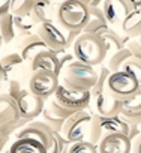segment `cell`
<instances>
[{
	"label": "cell",
	"mask_w": 141,
	"mask_h": 153,
	"mask_svg": "<svg viewBox=\"0 0 141 153\" xmlns=\"http://www.w3.org/2000/svg\"><path fill=\"white\" fill-rule=\"evenodd\" d=\"M92 117L86 111H77L70 116L65 125H63V134H65V141L66 143H78V141H86V135H90V128H92Z\"/></svg>",
	"instance_id": "obj_6"
},
{
	"label": "cell",
	"mask_w": 141,
	"mask_h": 153,
	"mask_svg": "<svg viewBox=\"0 0 141 153\" xmlns=\"http://www.w3.org/2000/svg\"><path fill=\"white\" fill-rule=\"evenodd\" d=\"M60 69H62L60 59L56 56V53H53L50 50L41 51L38 56L33 57V62H32L33 72H53L59 76Z\"/></svg>",
	"instance_id": "obj_13"
},
{
	"label": "cell",
	"mask_w": 141,
	"mask_h": 153,
	"mask_svg": "<svg viewBox=\"0 0 141 153\" xmlns=\"http://www.w3.org/2000/svg\"><path fill=\"white\" fill-rule=\"evenodd\" d=\"M51 2H54V0H51ZM60 2H62V0H60Z\"/></svg>",
	"instance_id": "obj_32"
},
{
	"label": "cell",
	"mask_w": 141,
	"mask_h": 153,
	"mask_svg": "<svg viewBox=\"0 0 141 153\" xmlns=\"http://www.w3.org/2000/svg\"><path fill=\"white\" fill-rule=\"evenodd\" d=\"M122 71L131 74L134 78L141 84V60L140 59H135V57H131L122 68Z\"/></svg>",
	"instance_id": "obj_24"
},
{
	"label": "cell",
	"mask_w": 141,
	"mask_h": 153,
	"mask_svg": "<svg viewBox=\"0 0 141 153\" xmlns=\"http://www.w3.org/2000/svg\"><path fill=\"white\" fill-rule=\"evenodd\" d=\"M36 35L41 38V41L47 45V48L53 53L63 51L68 47V39L66 35L53 23V21H45L38 24Z\"/></svg>",
	"instance_id": "obj_7"
},
{
	"label": "cell",
	"mask_w": 141,
	"mask_h": 153,
	"mask_svg": "<svg viewBox=\"0 0 141 153\" xmlns=\"http://www.w3.org/2000/svg\"><path fill=\"white\" fill-rule=\"evenodd\" d=\"M126 36H140L141 33V8H134L120 24Z\"/></svg>",
	"instance_id": "obj_17"
},
{
	"label": "cell",
	"mask_w": 141,
	"mask_h": 153,
	"mask_svg": "<svg viewBox=\"0 0 141 153\" xmlns=\"http://www.w3.org/2000/svg\"><path fill=\"white\" fill-rule=\"evenodd\" d=\"M57 86H59V76L53 72H33L29 83L30 93L39 99L54 95Z\"/></svg>",
	"instance_id": "obj_8"
},
{
	"label": "cell",
	"mask_w": 141,
	"mask_h": 153,
	"mask_svg": "<svg viewBox=\"0 0 141 153\" xmlns=\"http://www.w3.org/2000/svg\"><path fill=\"white\" fill-rule=\"evenodd\" d=\"M95 107H96L98 116H101V117L120 116V111L123 108V101L114 98L107 89H104L95 98Z\"/></svg>",
	"instance_id": "obj_11"
},
{
	"label": "cell",
	"mask_w": 141,
	"mask_h": 153,
	"mask_svg": "<svg viewBox=\"0 0 141 153\" xmlns=\"http://www.w3.org/2000/svg\"><path fill=\"white\" fill-rule=\"evenodd\" d=\"M0 35L6 41H9L14 36V17L11 14L0 18Z\"/></svg>",
	"instance_id": "obj_25"
},
{
	"label": "cell",
	"mask_w": 141,
	"mask_h": 153,
	"mask_svg": "<svg viewBox=\"0 0 141 153\" xmlns=\"http://www.w3.org/2000/svg\"><path fill=\"white\" fill-rule=\"evenodd\" d=\"M35 2H36V0H11V2H9L11 14H12L14 17L30 15Z\"/></svg>",
	"instance_id": "obj_23"
},
{
	"label": "cell",
	"mask_w": 141,
	"mask_h": 153,
	"mask_svg": "<svg viewBox=\"0 0 141 153\" xmlns=\"http://www.w3.org/2000/svg\"><path fill=\"white\" fill-rule=\"evenodd\" d=\"M108 51L105 47V42L101 36L92 35V33H81L75 42H74V56L75 60L90 65V66H98L102 63L107 57Z\"/></svg>",
	"instance_id": "obj_2"
},
{
	"label": "cell",
	"mask_w": 141,
	"mask_h": 153,
	"mask_svg": "<svg viewBox=\"0 0 141 153\" xmlns=\"http://www.w3.org/2000/svg\"><path fill=\"white\" fill-rule=\"evenodd\" d=\"M2 2H9V0H2Z\"/></svg>",
	"instance_id": "obj_31"
},
{
	"label": "cell",
	"mask_w": 141,
	"mask_h": 153,
	"mask_svg": "<svg viewBox=\"0 0 141 153\" xmlns=\"http://www.w3.org/2000/svg\"><path fill=\"white\" fill-rule=\"evenodd\" d=\"M134 8H141V0H128Z\"/></svg>",
	"instance_id": "obj_28"
},
{
	"label": "cell",
	"mask_w": 141,
	"mask_h": 153,
	"mask_svg": "<svg viewBox=\"0 0 141 153\" xmlns=\"http://www.w3.org/2000/svg\"><path fill=\"white\" fill-rule=\"evenodd\" d=\"M9 153H48L47 147L32 138H18L12 146Z\"/></svg>",
	"instance_id": "obj_18"
},
{
	"label": "cell",
	"mask_w": 141,
	"mask_h": 153,
	"mask_svg": "<svg viewBox=\"0 0 141 153\" xmlns=\"http://www.w3.org/2000/svg\"><path fill=\"white\" fill-rule=\"evenodd\" d=\"M138 42L141 44V33H140V36H138Z\"/></svg>",
	"instance_id": "obj_30"
},
{
	"label": "cell",
	"mask_w": 141,
	"mask_h": 153,
	"mask_svg": "<svg viewBox=\"0 0 141 153\" xmlns=\"http://www.w3.org/2000/svg\"><path fill=\"white\" fill-rule=\"evenodd\" d=\"M99 80V72L95 66L81 63L78 60L69 62L65 69V83L66 86L77 89V90H87L90 92Z\"/></svg>",
	"instance_id": "obj_3"
},
{
	"label": "cell",
	"mask_w": 141,
	"mask_h": 153,
	"mask_svg": "<svg viewBox=\"0 0 141 153\" xmlns=\"http://www.w3.org/2000/svg\"><path fill=\"white\" fill-rule=\"evenodd\" d=\"M132 141L123 134L104 135L98 144V153H131Z\"/></svg>",
	"instance_id": "obj_10"
},
{
	"label": "cell",
	"mask_w": 141,
	"mask_h": 153,
	"mask_svg": "<svg viewBox=\"0 0 141 153\" xmlns=\"http://www.w3.org/2000/svg\"><path fill=\"white\" fill-rule=\"evenodd\" d=\"M120 116L131 125L141 123V86L128 101L123 102Z\"/></svg>",
	"instance_id": "obj_14"
},
{
	"label": "cell",
	"mask_w": 141,
	"mask_h": 153,
	"mask_svg": "<svg viewBox=\"0 0 141 153\" xmlns=\"http://www.w3.org/2000/svg\"><path fill=\"white\" fill-rule=\"evenodd\" d=\"M48 50L47 45L41 41V38L38 35H32L29 38H26L23 41V56L24 57H30V56H38L41 51Z\"/></svg>",
	"instance_id": "obj_20"
},
{
	"label": "cell",
	"mask_w": 141,
	"mask_h": 153,
	"mask_svg": "<svg viewBox=\"0 0 141 153\" xmlns=\"http://www.w3.org/2000/svg\"><path fill=\"white\" fill-rule=\"evenodd\" d=\"M66 153H98V147L90 141H78L70 144Z\"/></svg>",
	"instance_id": "obj_26"
},
{
	"label": "cell",
	"mask_w": 141,
	"mask_h": 153,
	"mask_svg": "<svg viewBox=\"0 0 141 153\" xmlns=\"http://www.w3.org/2000/svg\"><path fill=\"white\" fill-rule=\"evenodd\" d=\"M56 20L59 27L68 32H83L90 20L89 6L81 0H62L56 9Z\"/></svg>",
	"instance_id": "obj_1"
},
{
	"label": "cell",
	"mask_w": 141,
	"mask_h": 153,
	"mask_svg": "<svg viewBox=\"0 0 141 153\" xmlns=\"http://www.w3.org/2000/svg\"><path fill=\"white\" fill-rule=\"evenodd\" d=\"M132 9L134 6L128 0H104L102 3L104 17L111 26H120Z\"/></svg>",
	"instance_id": "obj_9"
},
{
	"label": "cell",
	"mask_w": 141,
	"mask_h": 153,
	"mask_svg": "<svg viewBox=\"0 0 141 153\" xmlns=\"http://www.w3.org/2000/svg\"><path fill=\"white\" fill-rule=\"evenodd\" d=\"M81 2H83L84 5H87V6H89V5L92 3V0H81Z\"/></svg>",
	"instance_id": "obj_29"
},
{
	"label": "cell",
	"mask_w": 141,
	"mask_h": 153,
	"mask_svg": "<svg viewBox=\"0 0 141 153\" xmlns=\"http://www.w3.org/2000/svg\"><path fill=\"white\" fill-rule=\"evenodd\" d=\"M20 138H32V140H36V141H39L41 144H44V146L47 147V150L51 149L53 141H54L51 132L48 131V128H42V126H39V125H38L36 128L32 126V128L24 129V131L20 134Z\"/></svg>",
	"instance_id": "obj_15"
},
{
	"label": "cell",
	"mask_w": 141,
	"mask_h": 153,
	"mask_svg": "<svg viewBox=\"0 0 141 153\" xmlns=\"http://www.w3.org/2000/svg\"><path fill=\"white\" fill-rule=\"evenodd\" d=\"M96 126L101 134L108 135V134H123V135H131V123H128L125 119L120 116H113V117H101V116H93ZM102 135V137H104Z\"/></svg>",
	"instance_id": "obj_12"
},
{
	"label": "cell",
	"mask_w": 141,
	"mask_h": 153,
	"mask_svg": "<svg viewBox=\"0 0 141 153\" xmlns=\"http://www.w3.org/2000/svg\"><path fill=\"white\" fill-rule=\"evenodd\" d=\"M134 153H141V137L137 140V143L134 146Z\"/></svg>",
	"instance_id": "obj_27"
},
{
	"label": "cell",
	"mask_w": 141,
	"mask_h": 153,
	"mask_svg": "<svg viewBox=\"0 0 141 153\" xmlns=\"http://www.w3.org/2000/svg\"><path fill=\"white\" fill-rule=\"evenodd\" d=\"M30 17L35 24H41L45 21H51L53 18V2L51 0H36Z\"/></svg>",
	"instance_id": "obj_16"
},
{
	"label": "cell",
	"mask_w": 141,
	"mask_h": 153,
	"mask_svg": "<svg viewBox=\"0 0 141 153\" xmlns=\"http://www.w3.org/2000/svg\"><path fill=\"white\" fill-rule=\"evenodd\" d=\"M0 3H2V0H0Z\"/></svg>",
	"instance_id": "obj_33"
},
{
	"label": "cell",
	"mask_w": 141,
	"mask_h": 153,
	"mask_svg": "<svg viewBox=\"0 0 141 153\" xmlns=\"http://www.w3.org/2000/svg\"><path fill=\"white\" fill-rule=\"evenodd\" d=\"M140 83L134 78V76L125 71H117V72H111L107 78V86L105 89L117 99L120 101H128L138 89H140Z\"/></svg>",
	"instance_id": "obj_4"
},
{
	"label": "cell",
	"mask_w": 141,
	"mask_h": 153,
	"mask_svg": "<svg viewBox=\"0 0 141 153\" xmlns=\"http://www.w3.org/2000/svg\"><path fill=\"white\" fill-rule=\"evenodd\" d=\"M56 101L59 105H62L63 108L69 110V111H83L86 107H89L90 101H92V95L87 90H77L72 89L66 84H59L56 92H54Z\"/></svg>",
	"instance_id": "obj_5"
},
{
	"label": "cell",
	"mask_w": 141,
	"mask_h": 153,
	"mask_svg": "<svg viewBox=\"0 0 141 153\" xmlns=\"http://www.w3.org/2000/svg\"><path fill=\"white\" fill-rule=\"evenodd\" d=\"M131 57H132V54H131V51H129L128 47H125V48L116 51V53L113 54V57L110 59V62H108V66H107L108 71H113V72L122 71L123 65H125Z\"/></svg>",
	"instance_id": "obj_21"
},
{
	"label": "cell",
	"mask_w": 141,
	"mask_h": 153,
	"mask_svg": "<svg viewBox=\"0 0 141 153\" xmlns=\"http://www.w3.org/2000/svg\"><path fill=\"white\" fill-rule=\"evenodd\" d=\"M20 111L23 116H33L39 111L41 107V99L36 98L32 93H21V98L18 101Z\"/></svg>",
	"instance_id": "obj_19"
},
{
	"label": "cell",
	"mask_w": 141,
	"mask_h": 153,
	"mask_svg": "<svg viewBox=\"0 0 141 153\" xmlns=\"http://www.w3.org/2000/svg\"><path fill=\"white\" fill-rule=\"evenodd\" d=\"M108 32H110V27H108L107 20L95 18V17H90L87 26L83 29V33H92V35H98V36H104Z\"/></svg>",
	"instance_id": "obj_22"
}]
</instances>
